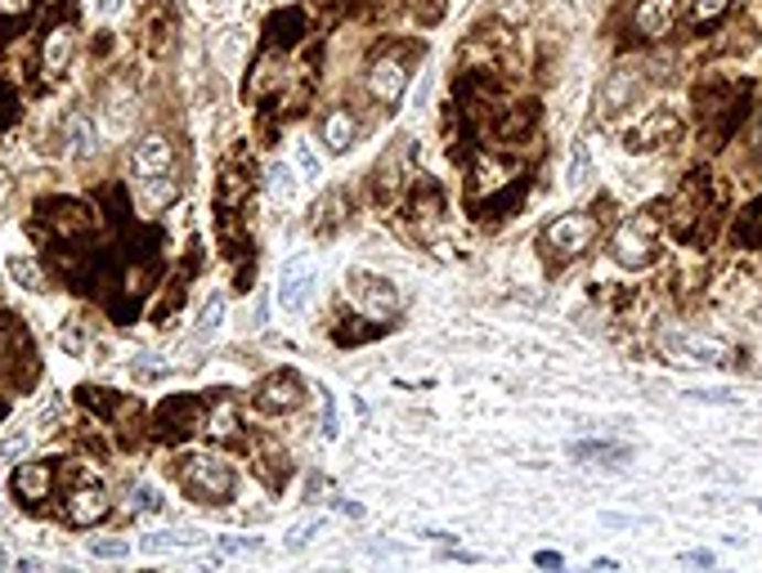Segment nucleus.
Masks as SVG:
<instances>
[{
  "label": "nucleus",
  "mask_w": 762,
  "mask_h": 573,
  "mask_svg": "<svg viewBox=\"0 0 762 573\" xmlns=\"http://www.w3.org/2000/svg\"><path fill=\"white\" fill-rule=\"evenodd\" d=\"M104 516H108V493H104L99 479H86L82 488L67 493V520L73 525H95Z\"/></svg>",
  "instance_id": "13"
},
{
  "label": "nucleus",
  "mask_w": 762,
  "mask_h": 573,
  "mask_svg": "<svg viewBox=\"0 0 762 573\" xmlns=\"http://www.w3.org/2000/svg\"><path fill=\"white\" fill-rule=\"evenodd\" d=\"M86 551L99 555V560H121V555L130 551V542H121V538H90Z\"/></svg>",
  "instance_id": "26"
},
{
  "label": "nucleus",
  "mask_w": 762,
  "mask_h": 573,
  "mask_svg": "<svg viewBox=\"0 0 762 573\" xmlns=\"http://www.w3.org/2000/svg\"><path fill=\"white\" fill-rule=\"evenodd\" d=\"M310 286H314V260L310 256H292L283 264V273H279V305L297 314L305 305V296H310Z\"/></svg>",
  "instance_id": "11"
},
{
  "label": "nucleus",
  "mask_w": 762,
  "mask_h": 573,
  "mask_svg": "<svg viewBox=\"0 0 762 573\" xmlns=\"http://www.w3.org/2000/svg\"><path fill=\"white\" fill-rule=\"evenodd\" d=\"M32 10V0H0V19H23Z\"/></svg>",
  "instance_id": "31"
},
{
  "label": "nucleus",
  "mask_w": 762,
  "mask_h": 573,
  "mask_svg": "<svg viewBox=\"0 0 762 573\" xmlns=\"http://www.w3.org/2000/svg\"><path fill=\"white\" fill-rule=\"evenodd\" d=\"M77 399H82L90 412H99V417H117V408H121V399H117L112 390H99V386H82Z\"/></svg>",
  "instance_id": "23"
},
{
  "label": "nucleus",
  "mask_w": 762,
  "mask_h": 573,
  "mask_svg": "<svg viewBox=\"0 0 762 573\" xmlns=\"http://www.w3.org/2000/svg\"><path fill=\"white\" fill-rule=\"evenodd\" d=\"M130 511H158L153 488H135V507H130Z\"/></svg>",
  "instance_id": "33"
},
{
  "label": "nucleus",
  "mask_w": 762,
  "mask_h": 573,
  "mask_svg": "<svg viewBox=\"0 0 762 573\" xmlns=\"http://www.w3.org/2000/svg\"><path fill=\"white\" fill-rule=\"evenodd\" d=\"M534 560H538V564H543V569H566V560H561V555H557V551H538V555H534Z\"/></svg>",
  "instance_id": "36"
},
{
  "label": "nucleus",
  "mask_w": 762,
  "mask_h": 573,
  "mask_svg": "<svg viewBox=\"0 0 762 573\" xmlns=\"http://www.w3.org/2000/svg\"><path fill=\"white\" fill-rule=\"evenodd\" d=\"M351 296L355 305L368 314V318H390L399 314V286L382 273H368V269H355L351 273Z\"/></svg>",
  "instance_id": "4"
},
{
  "label": "nucleus",
  "mask_w": 762,
  "mask_h": 573,
  "mask_svg": "<svg viewBox=\"0 0 762 573\" xmlns=\"http://www.w3.org/2000/svg\"><path fill=\"white\" fill-rule=\"evenodd\" d=\"M301 399H305V381H301L297 372H288V368L273 372V377H265V381L256 386V408H260V412H273V417L297 412Z\"/></svg>",
  "instance_id": "6"
},
{
  "label": "nucleus",
  "mask_w": 762,
  "mask_h": 573,
  "mask_svg": "<svg viewBox=\"0 0 762 573\" xmlns=\"http://www.w3.org/2000/svg\"><path fill=\"white\" fill-rule=\"evenodd\" d=\"M202 425H206V403L193 399V394L167 399L158 408V435H167V440H184V435H193V430H202Z\"/></svg>",
  "instance_id": "7"
},
{
  "label": "nucleus",
  "mask_w": 762,
  "mask_h": 573,
  "mask_svg": "<svg viewBox=\"0 0 762 573\" xmlns=\"http://www.w3.org/2000/svg\"><path fill=\"white\" fill-rule=\"evenodd\" d=\"M673 23H677V0H642L637 14H633V28H637L646 41L668 36Z\"/></svg>",
  "instance_id": "16"
},
{
  "label": "nucleus",
  "mask_w": 762,
  "mask_h": 573,
  "mask_svg": "<svg viewBox=\"0 0 762 573\" xmlns=\"http://www.w3.org/2000/svg\"><path fill=\"white\" fill-rule=\"evenodd\" d=\"M736 242L762 251V197H758L753 206L740 210V220H736Z\"/></svg>",
  "instance_id": "19"
},
{
  "label": "nucleus",
  "mask_w": 762,
  "mask_h": 573,
  "mask_svg": "<svg viewBox=\"0 0 762 573\" xmlns=\"http://www.w3.org/2000/svg\"><path fill=\"white\" fill-rule=\"evenodd\" d=\"M121 10V0H99V14H117Z\"/></svg>",
  "instance_id": "38"
},
{
  "label": "nucleus",
  "mask_w": 762,
  "mask_h": 573,
  "mask_svg": "<svg viewBox=\"0 0 762 573\" xmlns=\"http://www.w3.org/2000/svg\"><path fill=\"white\" fill-rule=\"evenodd\" d=\"M681 560H686V564H705V569H709V564H713V551H686Z\"/></svg>",
  "instance_id": "37"
},
{
  "label": "nucleus",
  "mask_w": 762,
  "mask_h": 573,
  "mask_svg": "<svg viewBox=\"0 0 762 573\" xmlns=\"http://www.w3.org/2000/svg\"><path fill=\"white\" fill-rule=\"evenodd\" d=\"M175 162V143L167 134H144L140 143H135V153H130V171L140 175V180H153V175H167Z\"/></svg>",
  "instance_id": "10"
},
{
  "label": "nucleus",
  "mask_w": 762,
  "mask_h": 573,
  "mask_svg": "<svg viewBox=\"0 0 762 573\" xmlns=\"http://www.w3.org/2000/svg\"><path fill=\"white\" fill-rule=\"evenodd\" d=\"M221 318H225V296L216 292L212 301L202 305V323H197V327H202V332H216V327H221Z\"/></svg>",
  "instance_id": "28"
},
{
  "label": "nucleus",
  "mask_w": 762,
  "mask_h": 573,
  "mask_svg": "<svg viewBox=\"0 0 762 573\" xmlns=\"http://www.w3.org/2000/svg\"><path fill=\"white\" fill-rule=\"evenodd\" d=\"M753 153L762 158V117H758V130H753Z\"/></svg>",
  "instance_id": "39"
},
{
  "label": "nucleus",
  "mask_w": 762,
  "mask_h": 573,
  "mask_svg": "<svg viewBox=\"0 0 762 573\" xmlns=\"http://www.w3.org/2000/svg\"><path fill=\"white\" fill-rule=\"evenodd\" d=\"M597 234H601V220H597V215L570 210V215H561V220H551V225L543 229V251H547L551 264H570V260H579V256L597 242Z\"/></svg>",
  "instance_id": "2"
},
{
  "label": "nucleus",
  "mask_w": 762,
  "mask_h": 573,
  "mask_svg": "<svg viewBox=\"0 0 762 573\" xmlns=\"http://www.w3.org/2000/svg\"><path fill=\"white\" fill-rule=\"evenodd\" d=\"M269 188H273V193H279L283 202L292 197V188H297V180H292V171H288L283 162H279V166H273V171H269Z\"/></svg>",
  "instance_id": "29"
},
{
  "label": "nucleus",
  "mask_w": 762,
  "mask_h": 573,
  "mask_svg": "<svg viewBox=\"0 0 762 573\" xmlns=\"http://www.w3.org/2000/svg\"><path fill=\"white\" fill-rule=\"evenodd\" d=\"M633 99H637V77H633V72H614V77L605 82V90H601V112L614 117L619 108H629Z\"/></svg>",
  "instance_id": "18"
},
{
  "label": "nucleus",
  "mask_w": 762,
  "mask_h": 573,
  "mask_svg": "<svg viewBox=\"0 0 762 573\" xmlns=\"http://www.w3.org/2000/svg\"><path fill=\"white\" fill-rule=\"evenodd\" d=\"M197 538L193 533H149L144 538V551H167V547H193Z\"/></svg>",
  "instance_id": "27"
},
{
  "label": "nucleus",
  "mask_w": 762,
  "mask_h": 573,
  "mask_svg": "<svg viewBox=\"0 0 762 573\" xmlns=\"http://www.w3.org/2000/svg\"><path fill=\"white\" fill-rule=\"evenodd\" d=\"M73 54H77V28L73 23H54L45 32V45H41V72L50 82H58L67 67H73Z\"/></svg>",
  "instance_id": "9"
},
{
  "label": "nucleus",
  "mask_w": 762,
  "mask_h": 573,
  "mask_svg": "<svg viewBox=\"0 0 762 573\" xmlns=\"http://www.w3.org/2000/svg\"><path fill=\"white\" fill-rule=\"evenodd\" d=\"M575 457H597V462H623L629 448L623 444H575Z\"/></svg>",
  "instance_id": "25"
},
{
  "label": "nucleus",
  "mask_w": 762,
  "mask_h": 573,
  "mask_svg": "<svg viewBox=\"0 0 762 573\" xmlns=\"http://www.w3.org/2000/svg\"><path fill=\"white\" fill-rule=\"evenodd\" d=\"M10 108H14V90H10V86H0V126L10 121Z\"/></svg>",
  "instance_id": "35"
},
{
  "label": "nucleus",
  "mask_w": 762,
  "mask_h": 573,
  "mask_svg": "<svg viewBox=\"0 0 762 573\" xmlns=\"http://www.w3.org/2000/svg\"><path fill=\"white\" fill-rule=\"evenodd\" d=\"M180 479H184V493H189V497L212 501V507L229 501L234 488H238V471H234L221 453H193V457L184 462Z\"/></svg>",
  "instance_id": "1"
},
{
  "label": "nucleus",
  "mask_w": 762,
  "mask_h": 573,
  "mask_svg": "<svg viewBox=\"0 0 762 573\" xmlns=\"http://www.w3.org/2000/svg\"><path fill=\"white\" fill-rule=\"evenodd\" d=\"M10 278L19 286H28V292H45V269L32 260V256H14L10 260Z\"/></svg>",
  "instance_id": "22"
},
{
  "label": "nucleus",
  "mask_w": 762,
  "mask_h": 573,
  "mask_svg": "<svg viewBox=\"0 0 762 573\" xmlns=\"http://www.w3.org/2000/svg\"><path fill=\"white\" fill-rule=\"evenodd\" d=\"M355 139H359V121L345 112V108H332L328 121H323V149L332 158H345V153L355 149Z\"/></svg>",
  "instance_id": "17"
},
{
  "label": "nucleus",
  "mask_w": 762,
  "mask_h": 573,
  "mask_svg": "<svg viewBox=\"0 0 762 573\" xmlns=\"http://www.w3.org/2000/svg\"><path fill=\"white\" fill-rule=\"evenodd\" d=\"M14 493L28 501V507H41V501L54 493V462H28L14 471Z\"/></svg>",
  "instance_id": "14"
},
{
  "label": "nucleus",
  "mask_w": 762,
  "mask_h": 573,
  "mask_svg": "<svg viewBox=\"0 0 762 573\" xmlns=\"http://www.w3.org/2000/svg\"><path fill=\"white\" fill-rule=\"evenodd\" d=\"M319 529H323V520H310V525H297V529L288 533V551H301V547H305V542H310V538H314Z\"/></svg>",
  "instance_id": "30"
},
{
  "label": "nucleus",
  "mask_w": 762,
  "mask_h": 573,
  "mask_svg": "<svg viewBox=\"0 0 762 573\" xmlns=\"http://www.w3.org/2000/svg\"><path fill=\"white\" fill-rule=\"evenodd\" d=\"M758 507H762V501H758Z\"/></svg>",
  "instance_id": "40"
},
{
  "label": "nucleus",
  "mask_w": 762,
  "mask_h": 573,
  "mask_svg": "<svg viewBox=\"0 0 762 573\" xmlns=\"http://www.w3.org/2000/svg\"><path fill=\"white\" fill-rule=\"evenodd\" d=\"M297 166H301V171H305V175H310V180H314V175H319V158H314V153H310V149H301V153H297Z\"/></svg>",
  "instance_id": "34"
},
{
  "label": "nucleus",
  "mask_w": 762,
  "mask_h": 573,
  "mask_svg": "<svg viewBox=\"0 0 762 573\" xmlns=\"http://www.w3.org/2000/svg\"><path fill=\"white\" fill-rule=\"evenodd\" d=\"M238 430H243V425H238V412H234L225 399H221L212 412H206V435H216V440H234Z\"/></svg>",
  "instance_id": "21"
},
{
  "label": "nucleus",
  "mask_w": 762,
  "mask_h": 573,
  "mask_svg": "<svg viewBox=\"0 0 762 573\" xmlns=\"http://www.w3.org/2000/svg\"><path fill=\"white\" fill-rule=\"evenodd\" d=\"M583 180H588V153H583V149H575V166H570V184L579 188Z\"/></svg>",
  "instance_id": "32"
},
{
  "label": "nucleus",
  "mask_w": 762,
  "mask_h": 573,
  "mask_svg": "<svg viewBox=\"0 0 762 573\" xmlns=\"http://www.w3.org/2000/svg\"><path fill=\"white\" fill-rule=\"evenodd\" d=\"M664 345L673 354H681L686 364H722L727 358V345L718 336H696V332H668Z\"/></svg>",
  "instance_id": "12"
},
{
  "label": "nucleus",
  "mask_w": 762,
  "mask_h": 573,
  "mask_svg": "<svg viewBox=\"0 0 762 573\" xmlns=\"http://www.w3.org/2000/svg\"><path fill=\"white\" fill-rule=\"evenodd\" d=\"M727 10H731V0H696V6H690V19H696V28H709V23H718Z\"/></svg>",
  "instance_id": "24"
},
{
  "label": "nucleus",
  "mask_w": 762,
  "mask_h": 573,
  "mask_svg": "<svg viewBox=\"0 0 762 573\" xmlns=\"http://www.w3.org/2000/svg\"><path fill=\"white\" fill-rule=\"evenodd\" d=\"M681 130V121H677V112H668V108H655L646 121H637L629 134H623V149L629 153H651V149H659V143H668L673 134Z\"/></svg>",
  "instance_id": "8"
},
{
  "label": "nucleus",
  "mask_w": 762,
  "mask_h": 573,
  "mask_svg": "<svg viewBox=\"0 0 762 573\" xmlns=\"http://www.w3.org/2000/svg\"><path fill=\"white\" fill-rule=\"evenodd\" d=\"M507 180H520V171H516V162H507V158H480L475 162V171H471V193L480 197V193H503L507 188Z\"/></svg>",
  "instance_id": "15"
},
{
  "label": "nucleus",
  "mask_w": 762,
  "mask_h": 573,
  "mask_svg": "<svg viewBox=\"0 0 762 573\" xmlns=\"http://www.w3.org/2000/svg\"><path fill=\"white\" fill-rule=\"evenodd\" d=\"M408 90V63L399 54H377L368 63V95L382 104V108H395Z\"/></svg>",
  "instance_id": "5"
},
{
  "label": "nucleus",
  "mask_w": 762,
  "mask_h": 573,
  "mask_svg": "<svg viewBox=\"0 0 762 573\" xmlns=\"http://www.w3.org/2000/svg\"><path fill=\"white\" fill-rule=\"evenodd\" d=\"M67 139H73V153L77 158L95 153V121H90V112H73V117H67Z\"/></svg>",
  "instance_id": "20"
},
{
  "label": "nucleus",
  "mask_w": 762,
  "mask_h": 573,
  "mask_svg": "<svg viewBox=\"0 0 762 573\" xmlns=\"http://www.w3.org/2000/svg\"><path fill=\"white\" fill-rule=\"evenodd\" d=\"M655 215L646 210V215H633L629 225H619V234L610 238V256H614V264H623V269H646L651 260H655Z\"/></svg>",
  "instance_id": "3"
}]
</instances>
